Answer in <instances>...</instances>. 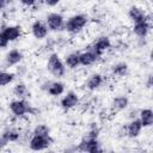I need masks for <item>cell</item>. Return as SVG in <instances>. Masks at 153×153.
<instances>
[{
  "label": "cell",
  "instance_id": "obj_2",
  "mask_svg": "<svg viewBox=\"0 0 153 153\" xmlns=\"http://www.w3.org/2000/svg\"><path fill=\"white\" fill-rule=\"evenodd\" d=\"M47 71L55 78H61L66 73L65 62L61 60L57 53H51L47 60Z\"/></svg>",
  "mask_w": 153,
  "mask_h": 153
},
{
  "label": "cell",
  "instance_id": "obj_17",
  "mask_svg": "<svg viewBox=\"0 0 153 153\" xmlns=\"http://www.w3.org/2000/svg\"><path fill=\"white\" fill-rule=\"evenodd\" d=\"M128 17H129V19H130L133 23H137V22H141V20H143V19L147 18L145 10H143L142 7L135 6V5L131 6V7L128 10Z\"/></svg>",
  "mask_w": 153,
  "mask_h": 153
},
{
  "label": "cell",
  "instance_id": "obj_23",
  "mask_svg": "<svg viewBox=\"0 0 153 153\" xmlns=\"http://www.w3.org/2000/svg\"><path fill=\"white\" fill-rule=\"evenodd\" d=\"M7 141H8V143L10 142H17L19 139H20V131L18 130V129H16V128H7V129H5L4 131H2V134H1Z\"/></svg>",
  "mask_w": 153,
  "mask_h": 153
},
{
  "label": "cell",
  "instance_id": "obj_1",
  "mask_svg": "<svg viewBox=\"0 0 153 153\" xmlns=\"http://www.w3.org/2000/svg\"><path fill=\"white\" fill-rule=\"evenodd\" d=\"M88 23V18L86 14L82 13H78L74 14L72 17H69L66 22H65V31H67L71 35H76L79 32H81L85 26Z\"/></svg>",
  "mask_w": 153,
  "mask_h": 153
},
{
  "label": "cell",
  "instance_id": "obj_8",
  "mask_svg": "<svg viewBox=\"0 0 153 153\" xmlns=\"http://www.w3.org/2000/svg\"><path fill=\"white\" fill-rule=\"evenodd\" d=\"M80 103V98L79 94L75 91H68L65 93V96L61 98L60 100V105L63 110H72L75 106H78Z\"/></svg>",
  "mask_w": 153,
  "mask_h": 153
},
{
  "label": "cell",
  "instance_id": "obj_26",
  "mask_svg": "<svg viewBox=\"0 0 153 153\" xmlns=\"http://www.w3.org/2000/svg\"><path fill=\"white\" fill-rule=\"evenodd\" d=\"M8 44H10L8 39L5 37V35L2 33V31H0V49H5V48H7Z\"/></svg>",
  "mask_w": 153,
  "mask_h": 153
},
{
  "label": "cell",
  "instance_id": "obj_5",
  "mask_svg": "<svg viewBox=\"0 0 153 153\" xmlns=\"http://www.w3.org/2000/svg\"><path fill=\"white\" fill-rule=\"evenodd\" d=\"M65 22H66L65 17L57 12H51L45 18V24L49 31H54V32L62 31L65 29Z\"/></svg>",
  "mask_w": 153,
  "mask_h": 153
},
{
  "label": "cell",
  "instance_id": "obj_18",
  "mask_svg": "<svg viewBox=\"0 0 153 153\" xmlns=\"http://www.w3.org/2000/svg\"><path fill=\"white\" fill-rule=\"evenodd\" d=\"M111 110L115 111V112H118V111H123L128 108L129 105V99L127 96H117L115 97L112 100H111Z\"/></svg>",
  "mask_w": 153,
  "mask_h": 153
},
{
  "label": "cell",
  "instance_id": "obj_13",
  "mask_svg": "<svg viewBox=\"0 0 153 153\" xmlns=\"http://www.w3.org/2000/svg\"><path fill=\"white\" fill-rule=\"evenodd\" d=\"M149 30H151V24H149L148 18H146L141 22L134 23V25H133V32L139 38H146L147 35L149 33Z\"/></svg>",
  "mask_w": 153,
  "mask_h": 153
},
{
  "label": "cell",
  "instance_id": "obj_6",
  "mask_svg": "<svg viewBox=\"0 0 153 153\" xmlns=\"http://www.w3.org/2000/svg\"><path fill=\"white\" fill-rule=\"evenodd\" d=\"M76 149L81 151V152H88V153H98V152L103 151L98 139H90L86 136H84L81 139V141L78 143Z\"/></svg>",
  "mask_w": 153,
  "mask_h": 153
},
{
  "label": "cell",
  "instance_id": "obj_3",
  "mask_svg": "<svg viewBox=\"0 0 153 153\" xmlns=\"http://www.w3.org/2000/svg\"><path fill=\"white\" fill-rule=\"evenodd\" d=\"M8 109L12 112V115L16 117H23L26 114H32V111H33L30 103L26 99H22V98H16V99L11 100Z\"/></svg>",
  "mask_w": 153,
  "mask_h": 153
},
{
  "label": "cell",
  "instance_id": "obj_10",
  "mask_svg": "<svg viewBox=\"0 0 153 153\" xmlns=\"http://www.w3.org/2000/svg\"><path fill=\"white\" fill-rule=\"evenodd\" d=\"M43 88L45 90V92L51 96V97H59L61 94L65 93L66 86L62 81L56 80V81H48L45 85H43Z\"/></svg>",
  "mask_w": 153,
  "mask_h": 153
},
{
  "label": "cell",
  "instance_id": "obj_22",
  "mask_svg": "<svg viewBox=\"0 0 153 153\" xmlns=\"http://www.w3.org/2000/svg\"><path fill=\"white\" fill-rule=\"evenodd\" d=\"M13 94L16 98H22V99H26L30 94L29 92V88L27 86L24 84V82H18L13 86V90H12Z\"/></svg>",
  "mask_w": 153,
  "mask_h": 153
},
{
  "label": "cell",
  "instance_id": "obj_11",
  "mask_svg": "<svg viewBox=\"0 0 153 153\" xmlns=\"http://www.w3.org/2000/svg\"><path fill=\"white\" fill-rule=\"evenodd\" d=\"M100 57H102V56H99L98 54H96L91 48H88V49L85 50V51L79 53L80 66H84V67H88V66L94 65L96 62H98V60H99Z\"/></svg>",
  "mask_w": 153,
  "mask_h": 153
},
{
  "label": "cell",
  "instance_id": "obj_30",
  "mask_svg": "<svg viewBox=\"0 0 153 153\" xmlns=\"http://www.w3.org/2000/svg\"><path fill=\"white\" fill-rule=\"evenodd\" d=\"M7 145H8V141H7L2 135H0V149H4Z\"/></svg>",
  "mask_w": 153,
  "mask_h": 153
},
{
  "label": "cell",
  "instance_id": "obj_9",
  "mask_svg": "<svg viewBox=\"0 0 153 153\" xmlns=\"http://www.w3.org/2000/svg\"><path fill=\"white\" fill-rule=\"evenodd\" d=\"M31 33L32 36L38 39V41H42L44 38H47L48 33H49V29L45 23H43L42 20H35L32 24H31Z\"/></svg>",
  "mask_w": 153,
  "mask_h": 153
},
{
  "label": "cell",
  "instance_id": "obj_19",
  "mask_svg": "<svg viewBox=\"0 0 153 153\" xmlns=\"http://www.w3.org/2000/svg\"><path fill=\"white\" fill-rule=\"evenodd\" d=\"M139 120L142 124V128H149L153 124V111L149 108L141 109L139 111Z\"/></svg>",
  "mask_w": 153,
  "mask_h": 153
},
{
  "label": "cell",
  "instance_id": "obj_4",
  "mask_svg": "<svg viewBox=\"0 0 153 153\" xmlns=\"http://www.w3.org/2000/svg\"><path fill=\"white\" fill-rule=\"evenodd\" d=\"M53 143L51 136H41V135H35L32 134L31 137L29 139V148L31 151L38 152V151H44L50 147Z\"/></svg>",
  "mask_w": 153,
  "mask_h": 153
},
{
  "label": "cell",
  "instance_id": "obj_12",
  "mask_svg": "<svg viewBox=\"0 0 153 153\" xmlns=\"http://www.w3.org/2000/svg\"><path fill=\"white\" fill-rule=\"evenodd\" d=\"M2 33L8 39V42H14L23 36V27L20 25H7L4 27Z\"/></svg>",
  "mask_w": 153,
  "mask_h": 153
},
{
  "label": "cell",
  "instance_id": "obj_20",
  "mask_svg": "<svg viewBox=\"0 0 153 153\" xmlns=\"http://www.w3.org/2000/svg\"><path fill=\"white\" fill-rule=\"evenodd\" d=\"M65 66L69 69H75L80 66V60H79V53L78 51H73L69 53L68 55H66L65 57Z\"/></svg>",
  "mask_w": 153,
  "mask_h": 153
},
{
  "label": "cell",
  "instance_id": "obj_21",
  "mask_svg": "<svg viewBox=\"0 0 153 153\" xmlns=\"http://www.w3.org/2000/svg\"><path fill=\"white\" fill-rule=\"evenodd\" d=\"M128 71H129V66L126 62H117V63H114L111 66V73H112V75L118 76V78H122V76L127 75Z\"/></svg>",
  "mask_w": 153,
  "mask_h": 153
},
{
  "label": "cell",
  "instance_id": "obj_24",
  "mask_svg": "<svg viewBox=\"0 0 153 153\" xmlns=\"http://www.w3.org/2000/svg\"><path fill=\"white\" fill-rule=\"evenodd\" d=\"M14 79H16L14 73L7 71H0V87H5L10 85L11 82H13Z\"/></svg>",
  "mask_w": 153,
  "mask_h": 153
},
{
  "label": "cell",
  "instance_id": "obj_27",
  "mask_svg": "<svg viewBox=\"0 0 153 153\" xmlns=\"http://www.w3.org/2000/svg\"><path fill=\"white\" fill-rule=\"evenodd\" d=\"M19 2L24 6V7H32V6H35V4L37 2V0H19Z\"/></svg>",
  "mask_w": 153,
  "mask_h": 153
},
{
  "label": "cell",
  "instance_id": "obj_32",
  "mask_svg": "<svg viewBox=\"0 0 153 153\" xmlns=\"http://www.w3.org/2000/svg\"><path fill=\"white\" fill-rule=\"evenodd\" d=\"M6 5H7V1H6V0H0V12L5 8Z\"/></svg>",
  "mask_w": 153,
  "mask_h": 153
},
{
  "label": "cell",
  "instance_id": "obj_31",
  "mask_svg": "<svg viewBox=\"0 0 153 153\" xmlns=\"http://www.w3.org/2000/svg\"><path fill=\"white\" fill-rule=\"evenodd\" d=\"M152 74H149L148 76H147V81H146V86H147V88H151L152 87Z\"/></svg>",
  "mask_w": 153,
  "mask_h": 153
},
{
  "label": "cell",
  "instance_id": "obj_14",
  "mask_svg": "<svg viewBox=\"0 0 153 153\" xmlns=\"http://www.w3.org/2000/svg\"><path fill=\"white\" fill-rule=\"evenodd\" d=\"M23 59H24V55L19 49H11L5 55V62L8 67L18 66L23 61Z\"/></svg>",
  "mask_w": 153,
  "mask_h": 153
},
{
  "label": "cell",
  "instance_id": "obj_7",
  "mask_svg": "<svg viewBox=\"0 0 153 153\" xmlns=\"http://www.w3.org/2000/svg\"><path fill=\"white\" fill-rule=\"evenodd\" d=\"M111 45H112V43H111L110 37L103 35V36L97 37L90 48H91L96 54H98L99 56H103V54H104L105 51H108V50L111 48Z\"/></svg>",
  "mask_w": 153,
  "mask_h": 153
},
{
  "label": "cell",
  "instance_id": "obj_29",
  "mask_svg": "<svg viewBox=\"0 0 153 153\" xmlns=\"http://www.w3.org/2000/svg\"><path fill=\"white\" fill-rule=\"evenodd\" d=\"M117 136L118 137H127V129H126V126H122L121 128H120V130H118V133H117Z\"/></svg>",
  "mask_w": 153,
  "mask_h": 153
},
{
  "label": "cell",
  "instance_id": "obj_25",
  "mask_svg": "<svg viewBox=\"0 0 153 153\" xmlns=\"http://www.w3.org/2000/svg\"><path fill=\"white\" fill-rule=\"evenodd\" d=\"M32 134L41 135V136H49L50 135V128L44 123H39L32 129Z\"/></svg>",
  "mask_w": 153,
  "mask_h": 153
},
{
  "label": "cell",
  "instance_id": "obj_33",
  "mask_svg": "<svg viewBox=\"0 0 153 153\" xmlns=\"http://www.w3.org/2000/svg\"><path fill=\"white\" fill-rule=\"evenodd\" d=\"M6 1H7V2H11V1H12V0H6Z\"/></svg>",
  "mask_w": 153,
  "mask_h": 153
},
{
  "label": "cell",
  "instance_id": "obj_15",
  "mask_svg": "<svg viewBox=\"0 0 153 153\" xmlns=\"http://www.w3.org/2000/svg\"><path fill=\"white\" fill-rule=\"evenodd\" d=\"M104 82V76L100 74V73H93L91 74L86 81H85V88L88 90V91H96L98 90Z\"/></svg>",
  "mask_w": 153,
  "mask_h": 153
},
{
  "label": "cell",
  "instance_id": "obj_16",
  "mask_svg": "<svg viewBox=\"0 0 153 153\" xmlns=\"http://www.w3.org/2000/svg\"><path fill=\"white\" fill-rule=\"evenodd\" d=\"M126 129H127V137L135 139L141 134L142 124L139 118H131L129 123L126 124Z\"/></svg>",
  "mask_w": 153,
  "mask_h": 153
},
{
  "label": "cell",
  "instance_id": "obj_28",
  "mask_svg": "<svg viewBox=\"0 0 153 153\" xmlns=\"http://www.w3.org/2000/svg\"><path fill=\"white\" fill-rule=\"evenodd\" d=\"M43 1H44V4H45L47 6H49V7H55V6H57V5L60 4L61 0H43Z\"/></svg>",
  "mask_w": 153,
  "mask_h": 153
}]
</instances>
